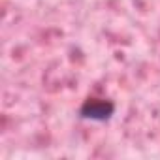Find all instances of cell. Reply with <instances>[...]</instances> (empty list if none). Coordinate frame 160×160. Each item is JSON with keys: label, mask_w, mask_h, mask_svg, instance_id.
Segmentation results:
<instances>
[{"label": "cell", "mask_w": 160, "mask_h": 160, "mask_svg": "<svg viewBox=\"0 0 160 160\" xmlns=\"http://www.w3.org/2000/svg\"><path fill=\"white\" fill-rule=\"evenodd\" d=\"M113 113H115V104L111 100H104V98H89L79 108L81 119L94 121V122L109 121L113 117Z\"/></svg>", "instance_id": "6da1fadb"}]
</instances>
